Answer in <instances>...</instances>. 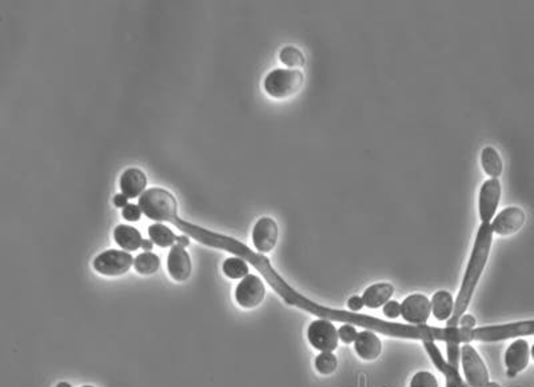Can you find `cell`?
Returning <instances> with one entry per match:
<instances>
[{
    "mask_svg": "<svg viewBox=\"0 0 534 387\" xmlns=\"http://www.w3.org/2000/svg\"><path fill=\"white\" fill-rule=\"evenodd\" d=\"M308 339L314 349L321 352H334L338 348L339 335L332 322L317 319L308 329Z\"/></svg>",
    "mask_w": 534,
    "mask_h": 387,
    "instance_id": "cell-6",
    "label": "cell"
},
{
    "mask_svg": "<svg viewBox=\"0 0 534 387\" xmlns=\"http://www.w3.org/2000/svg\"><path fill=\"white\" fill-rule=\"evenodd\" d=\"M348 307L353 313H359L365 307L362 296H357V295L351 296L350 299L348 300Z\"/></svg>",
    "mask_w": 534,
    "mask_h": 387,
    "instance_id": "cell-31",
    "label": "cell"
},
{
    "mask_svg": "<svg viewBox=\"0 0 534 387\" xmlns=\"http://www.w3.org/2000/svg\"><path fill=\"white\" fill-rule=\"evenodd\" d=\"M481 163L483 171L492 177L493 179H497L498 177L502 174L504 165L501 161V156L498 155L497 151L493 147L483 148L481 154Z\"/></svg>",
    "mask_w": 534,
    "mask_h": 387,
    "instance_id": "cell-20",
    "label": "cell"
},
{
    "mask_svg": "<svg viewBox=\"0 0 534 387\" xmlns=\"http://www.w3.org/2000/svg\"><path fill=\"white\" fill-rule=\"evenodd\" d=\"M303 74L299 70L278 69L265 79V90L276 99L290 98L303 86Z\"/></svg>",
    "mask_w": 534,
    "mask_h": 387,
    "instance_id": "cell-3",
    "label": "cell"
},
{
    "mask_svg": "<svg viewBox=\"0 0 534 387\" xmlns=\"http://www.w3.org/2000/svg\"><path fill=\"white\" fill-rule=\"evenodd\" d=\"M431 313V302L422 294L409 295L401 303V315L409 325L424 326Z\"/></svg>",
    "mask_w": 534,
    "mask_h": 387,
    "instance_id": "cell-8",
    "label": "cell"
},
{
    "mask_svg": "<svg viewBox=\"0 0 534 387\" xmlns=\"http://www.w3.org/2000/svg\"><path fill=\"white\" fill-rule=\"evenodd\" d=\"M531 354H532V358H533L534 361V345L532 346V350H531Z\"/></svg>",
    "mask_w": 534,
    "mask_h": 387,
    "instance_id": "cell-38",
    "label": "cell"
},
{
    "mask_svg": "<svg viewBox=\"0 0 534 387\" xmlns=\"http://www.w3.org/2000/svg\"><path fill=\"white\" fill-rule=\"evenodd\" d=\"M114 240L118 243L119 247H122L126 251H136L139 247H142L143 238L141 233L127 224H119L114 230Z\"/></svg>",
    "mask_w": 534,
    "mask_h": 387,
    "instance_id": "cell-17",
    "label": "cell"
},
{
    "mask_svg": "<svg viewBox=\"0 0 534 387\" xmlns=\"http://www.w3.org/2000/svg\"><path fill=\"white\" fill-rule=\"evenodd\" d=\"M168 274L177 282H186L191 276V259L184 247L175 244L171 247L167 257Z\"/></svg>",
    "mask_w": 534,
    "mask_h": 387,
    "instance_id": "cell-13",
    "label": "cell"
},
{
    "mask_svg": "<svg viewBox=\"0 0 534 387\" xmlns=\"http://www.w3.org/2000/svg\"><path fill=\"white\" fill-rule=\"evenodd\" d=\"M148 186V178L139 168H129L121 177V190L129 199H135L142 195Z\"/></svg>",
    "mask_w": 534,
    "mask_h": 387,
    "instance_id": "cell-15",
    "label": "cell"
},
{
    "mask_svg": "<svg viewBox=\"0 0 534 387\" xmlns=\"http://www.w3.org/2000/svg\"><path fill=\"white\" fill-rule=\"evenodd\" d=\"M354 350L357 355L364 361H375L381 352H382V342L377 336V334L370 330H364L358 332L355 342H354Z\"/></svg>",
    "mask_w": 534,
    "mask_h": 387,
    "instance_id": "cell-14",
    "label": "cell"
},
{
    "mask_svg": "<svg viewBox=\"0 0 534 387\" xmlns=\"http://www.w3.org/2000/svg\"><path fill=\"white\" fill-rule=\"evenodd\" d=\"M461 329L473 330L476 326V318L473 315H463L460 321Z\"/></svg>",
    "mask_w": 534,
    "mask_h": 387,
    "instance_id": "cell-32",
    "label": "cell"
},
{
    "mask_svg": "<svg viewBox=\"0 0 534 387\" xmlns=\"http://www.w3.org/2000/svg\"><path fill=\"white\" fill-rule=\"evenodd\" d=\"M278 240V226L276 221L265 217L260 218L253 230V243L260 254L270 253Z\"/></svg>",
    "mask_w": 534,
    "mask_h": 387,
    "instance_id": "cell-12",
    "label": "cell"
},
{
    "mask_svg": "<svg viewBox=\"0 0 534 387\" xmlns=\"http://www.w3.org/2000/svg\"><path fill=\"white\" fill-rule=\"evenodd\" d=\"M142 249L143 250H146V251H150V250H152V240H143V243H142Z\"/></svg>",
    "mask_w": 534,
    "mask_h": 387,
    "instance_id": "cell-35",
    "label": "cell"
},
{
    "mask_svg": "<svg viewBox=\"0 0 534 387\" xmlns=\"http://www.w3.org/2000/svg\"><path fill=\"white\" fill-rule=\"evenodd\" d=\"M526 219L525 213L519 207H508L502 210L492 224L493 233L501 237H509L518 233Z\"/></svg>",
    "mask_w": 534,
    "mask_h": 387,
    "instance_id": "cell-11",
    "label": "cell"
},
{
    "mask_svg": "<svg viewBox=\"0 0 534 387\" xmlns=\"http://www.w3.org/2000/svg\"><path fill=\"white\" fill-rule=\"evenodd\" d=\"M384 314L389 319H397L401 315V305L395 300H389L384 306Z\"/></svg>",
    "mask_w": 534,
    "mask_h": 387,
    "instance_id": "cell-30",
    "label": "cell"
},
{
    "mask_svg": "<svg viewBox=\"0 0 534 387\" xmlns=\"http://www.w3.org/2000/svg\"><path fill=\"white\" fill-rule=\"evenodd\" d=\"M410 387H438V381L431 372L420 371L411 378Z\"/></svg>",
    "mask_w": 534,
    "mask_h": 387,
    "instance_id": "cell-26",
    "label": "cell"
},
{
    "mask_svg": "<svg viewBox=\"0 0 534 387\" xmlns=\"http://www.w3.org/2000/svg\"><path fill=\"white\" fill-rule=\"evenodd\" d=\"M122 215L126 221L129 222H138L141 219V215H142V210L139 206L136 204H127L123 211H122Z\"/></svg>",
    "mask_w": 534,
    "mask_h": 387,
    "instance_id": "cell-29",
    "label": "cell"
},
{
    "mask_svg": "<svg viewBox=\"0 0 534 387\" xmlns=\"http://www.w3.org/2000/svg\"><path fill=\"white\" fill-rule=\"evenodd\" d=\"M132 255L127 251L107 250L94 259V269L96 273L105 277L125 276L134 264Z\"/></svg>",
    "mask_w": 534,
    "mask_h": 387,
    "instance_id": "cell-5",
    "label": "cell"
},
{
    "mask_svg": "<svg viewBox=\"0 0 534 387\" xmlns=\"http://www.w3.org/2000/svg\"><path fill=\"white\" fill-rule=\"evenodd\" d=\"M148 235L152 243H155L159 247H172L174 243L178 240V237L167 227L161 223L151 224L148 227Z\"/></svg>",
    "mask_w": 534,
    "mask_h": 387,
    "instance_id": "cell-21",
    "label": "cell"
},
{
    "mask_svg": "<svg viewBox=\"0 0 534 387\" xmlns=\"http://www.w3.org/2000/svg\"><path fill=\"white\" fill-rule=\"evenodd\" d=\"M445 378H446V387H459L456 385V382L452 379V377L445 375Z\"/></svg>",
    "mask_w": 534,
    "mask_h": 387,
    "instance_id": "cell-36",
    "label": "cell"
},
{
    "mask_svg": "<svg viewBox=\"0 0 534 387\" xmlns=\"http://www.w3.org/2000/svg\"><path fill=\"white\" fill-rule=\"evenodd\" d=\"M82 387H94V386H82Z\"/></svg>",
    "mask_w": 534,
    "mask_h": 387,
    "instance_id": "cell-39",
    "label": "cell"
},
{
    "mask_svg": "<svg viewBox=\"0 0 534 387\" xmlns=\"http://www.w3.org/2000/svg\"><path fill=\"white\" fill-rule=\"evenodd\" d=\"M177 242H178V244L182 246V247H187V246L190 244V240H188L187 237H178Z\"/></svg>",
    "mask_w": 534,
    "mask_h": 387,
    "instance_id": "cell-34",
    "label": "cell"
},
{
    "mask_svg": "<svg viewBox=\"0 0 534 387\" xmlns=\"http://www.w3.org/2000/svg\"><path fill=\"white\" fill-rule=\"evenodd\" d=\"M142 213L148 219L157 222H171L178 217V203L175 197L163 188H150L139 198Z\"/></svg>",
    "mask_w": 534,
    "mask_h": 387,
    "instance_id": "cell-2",
    "label": "cell"
},
{
    "mask_svg": "<svg viewBox=\"0 0 534 387\" xmlns=\"http://www.w3.org/2000/svg\"><path fill=\"white\" fill-rule=\"evenodd\" d=\"M454 300L449 291H437L431 298V313L437 321H449L454 312Z\"/></svg>",
    "mask_w": 534,
    "mask_h": 387,
    "instance_id": "cell-18",
    "label": "cell"
},
{
    "mask_svg": "<svg viewBox=\"0 0 534 387\" xmlns=\"http://www.w3.org/2000/svg\"><path fill=\"white\" fill-rule=\"evenodd\" d=\"M135 270L142 276H152L161 267V259L151 251H145L139 254L134 260Z\"/></svg>",
    "mask_w": 534,
    "mask_h": 387,
    "instance_id": "cell-22",
    "label": "cell"
},
{
    "mask_svg": "<svg viewBox=\"0 0 534 387\" xmlns=\"http://www.w3.org/2000/svg\"><path fill=\"white\" fill-rule=\"evenodd\" d=\"M394 294V287L390 283H375L366 289V291L362 295L364 303L368 309H380L381 306H385L387 302L391 299Z\"/></svg>",
    "mask_w": 534,
    "mask_h": 387,
    "instance_id": "cell-16",
    "label": "cell"
},
{
    "mask_svg": "<svg viewBox=\"0 0 534 387\" xmlns=\"http://www.w3.org/2000/svg\"><path fill=\"white\" fill-rule=\"evenodd\" d=\"M501 198V183L497 179L486 181L479 191V217L482 223H489L495 218Z\"/></svg>",
    "mask_w": 534,
    "mask_h": 387,
    "instance_id": "cell-10",
    "label": "cell"
},
{
    "mask_svg": "<svg viewBox=\"0 0 534 387\" xmlns=\"http://www.w3.org/2000/svg\"><path fill=\"white\" fill-rule=\"evenodd\" d=\"M531 359V348L529 343L518 338L516 339L505 352V365H506V374L509 378H515L517 374L522 372L528 368Z\"/></svg>",
    "mask_w": 534,
    "mask_h": 387,
    "instance_id": "cell-9",
    "label": "cell"
},
{
    "mask_svg": "<svg viewBox=\"0 0 534 387\" xmlns=\"http://www.w3.org/2000/svg\"><path fill=\"white\" fill-rule=\"evenodd\" d=\"M266 287L260 278L253 274H249L243 278L235 290L237 303L243 309H254L258 307L265 299Z\"/></svg>",
    "mask_w": 534,
    "mask_h": 387,
    "instance_id": "cell-7",
    "label": "cell"
},
{
    "mask_svg": "<svg viewBox=\"0 0 534 387\" xmlns=\"http://www.w3.org/2000/svg\"><path fill=\"white\" fill-rule=\"evenodd\" d=\"M338 335H339V339L346 343V345H350L355 342V338L358 335V332L355 330V327L353 325H344L338 329Z\"/></svg>",
    "mask_w": 534,
    "mask_h": 387,
    "instance_id": "cell-28",
    "label": "cell"
},
{
    "mask_svg": "<svg viewBox=\"0 0 534 387\" xmlns=\"http://www.w3.org/2000/svg\"><path fill=\"white\" fill-rule=\"evenodd\" d=\"M461 362L466 384L469 387H489V371L479 357L477 350L470 345L465 343L461 348Z\"/></svg>",
    "mask_w": 534,
    "mask_h": 387,
    "instance_id": "cell-4",
    "label": "cell"
},
{
    "mask_svg": "<svg viewBox=\"0 0 534 387\" xmlns=\"http://www.w3.org/2000/svg\"><path fill=\"white\" fill-rule=\"evenodd\" d=\"M223 273L230 279H243L249 276L247 262L238 257L227 258L223 263Z\"/></svg>",
    "mask_w": 534,
    "mask_h": 387,
    "instance_id": "cell-23",
    "label": "cell"
},
{
    "mask_svg": "<svg viewBox=\"0 0 534 387\" xmlns=\"http://www.w3.org/2000/svg\"><path fill=\"white\" fill-rule=\"evenodd\" d=\"M524 335H534V321H522V322L499 325V336L502 341L519 338Z\"/></svg>",
    "mask_w": 534,
    "mask_h": 387,
    "instance_id": "cell-19",
    "label": "cell"
},
{
    "mask_svg": "<svg viewBox=\"0 0 534 387\" xmlns=\"http://www.w3.org/2000/svg\"><path fill=\"white\" fill-rule=\"evenodd\" d=\"M314 366L321 375H332L338 368V359L334 352H321L315 358Z\"/></svg>",
    "mask_w": 534,
    "mask_h": 387,
    "instance_id": "cell-24",
    "label": "cell"
},
{
    "mask_svg": "<svg viewBox=\"0 0 534 387\" xmlns=\"http://www.w3.org/2000/svg\"><path fill=\"white\" fill-rule=\"evenodd\" d=\"M127 197H125L123 194H118V195H115V198H114V204L118 207V208H125L126 206H127Z\"/></svg>",
    "mask_w": 534,
    "mask_h": 387,
    "instance_id": "cell-33",
    "label": "cell"
},
{
    "mask_svg": "<svg viewBox=\"0 0 534 387\" xmlns=\"http://www.w3.org/2000/svg\"><path fill=\"white\" fill-rule=\"evenodd\" d=\"M56 387H73V386H71L70 384H67V382H60V384H59V385H57V386Z\"/></svg>",
    "mask_w": 534,
    "mask_h": 387,
    "instance_id": "cell-37",
    "label": "cell"
},
{
    "mask_svg": "<svg viewBox=\"0 0 534 387\" xmlns=\"http://www.w3.org/2000/svg\"><path fill=\"white\" fill-rule=\"evenodd\" d=\"M281 62L290 69H301L305 66V56L295 47H285L279 54Z\"/></svg>",
    "mask_w": 534,
    "mask_h": 387,
    "instance_id": "cell-25",
    "label": "cell"
},
{
    "mask_svg": "<svg viewBox=\"0 0 534 387\" xmlns=\"http://www.w3.org/2000/svg\"><path fill=\"white\" fill-rule=\"evenodd\" d=\"M447 346V363L454 369L460 370L461 345L459 343H446Z\"/></svg>",
    "mask_w": 534,
    "mask_h": 387,
    "instance_id": "cell-27",
    "label": "cell"
},
{
    "mask_svg": "<svg viewBox=\"0 0 534 387\" xmlns=\"http://www.w3.org/2000/svg\"><path fill=\"white\" fill-rule=\"evenodd\" d=\"M493 243V228L489 223H482L477 233V238L474 242L473 253L470 260L468 263L465 277L462 280L460 293L457 296L454 312L452 318L446 322V327H457L460 325L461 318L463 316L465 312L469 307V303L476 291V287L479 285V279L483 274L485 266L488 263L490 249Z\"/></svg>",
    "mask_w": 534,
    "mask_h": 387,
    "instance_id": "cell-1",
    "label": "cell"
}]
</instances>
